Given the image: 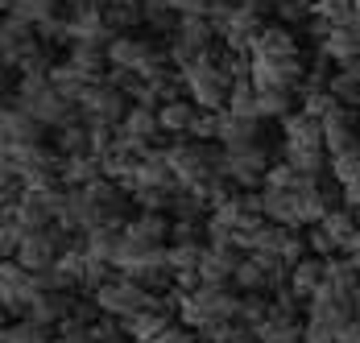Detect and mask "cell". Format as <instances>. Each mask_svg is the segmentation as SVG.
Returning a JSON list of instances; mask_svg holds the SVG:
<instances>
[{"label": "cell", "mask_w": 360, "mask_h": 343, "mask_svg": "<svg viewBox=\"0 0 360 343\" xmlns=\"http://www.w3.org/2000/svg\"><path fill=\"white\" fill-rule=\"evenodd\" d=\"M162 4H170V8H179L182 13V0H162Z\"/></svg>", "instance_id": "obj_48"}, {"label": "cell", "mask_w": 360, "mask_h": 343, "mask_svg": "<svg viewBox=\"0 0 360 343\" xmlns=\"http://www.w3.org/2000/svg\"><path fill=\"white\" fill-rule=\"evenodd\" d=\"M58 8H63V0H13V17L17 21H25V25H41V21H50V17H58Z\"/></svg>", "instance_id": "obj_36"}, {"label": "cell", "mask_w": 360, "mask_h": 343, "mask_svg": "<svg viewBox=\"0 0 360 343\" xmlns=\"http://www.w3.org/2000/svg\"><path fill=\"white\" fill-rule=\"evenodd\" d=\"M41 294V281H37L34 269H25L21 261H0V302L8 306V314H17V318H25L30 306H34V298Z\"/></svg>", "instance_id": "obj_13"}, {"label": "cell", "mask_w": 360, "mask_h": 343, "mask_svg": "<svg viewBox=\"0 0 360 343\" xmlns=\"http://www.w3.org/2000/svg\"><path fill=\"white\" fill-rule=\"evenodd\" d=\"M75 302H79V298H75L71 290H41L25 318H37V323H46V327H54V331H58V323H67V318H71Z\"/></svg>", "instance_id": "obj_25"}, {"label": "cell", "mask_w": 360, "mask_h": 343, "mask_svg": "<svg viewBox=\"0 0 360 343\" xmlns=\"http://www.w3.org/2000/svg\"><path fill=\"white\" fill-rule=\"evenodd\" d=\"M153 343H207V339H203L195 327H186V323H170V327H166Z\"/></svg>", "instance_id": "obj_43"}, {"label": "cell", "mask_w": 360, "mask_h": 343, "mask_svg": "<svg viewBox=\"0 0 360 343\" xmlns=\"http://www.w3.org/2000/svg\"><path fill=\"white\" fill-rule=\"evenodd\" d=\"M21 228H17V219L8 215V211H0V261H8L13 252H17V244H21Z\"/></svg>", "instance_id": "obj_40"}, {"label": "cell", "mask_w": 360, "mask_h": 343, "mask_svg": "<svg viewBox=\"0 0 360 343\" xmlns=\"http://www.w3.org/2000/svg\"><path fill=\"white\" fill-rule=\"evenodd\" d=\"M120 137H124L129 149H137V153H153V149H158V137H162L158 108H153V103H133L129 116L120 120Z\"/></svg>", "instance_id": "obj_19"}, {"label": "cell", "mask_w": 360, "mask_h": 343, "mask_svg": "<svg viewBox=\"0 0 360 343\" xmlns=\"http://www.w3.org/2000/svg\"><path fill=\"white\" fill-rule=\"evenodd\" d=\"M327 261H331V257H315V252H307L298 265H290L286 285H290V294H294L298 302H311V298L323 290V281H327Z\"/></svg>", "instance_id": "obj_21"}, {"label": "cell", "mask_w": 360, "mask_h": 343, "mask_svg": "<svg viewBox=\"0 0 360 343\" xmlns=\"http://www.w3.org/2000/svg\"><path fill=\"white\" fill-rule=\"evenodd\" d=\"M13 8V0H0V13H8Z\"/></svg>", "instance_id": "obj_49"}, {"label": "cell", "mask_w": 360, "mask_h": 343, "mask_svg": "<svg viewBox=\"0 0 360 343\" xmlns=\"http://www.w3.org/2000/svg\"><path fill=\"white\" fill-rule=\"evenodd\" d=\"M315 30H319V50H323L331 63H352L360 58V13H352L348 21H340V25H323V21H315Z\"/></svg>", "instance_id": "obj_18"}, {"label": "cell", "mask_w": 360, "mask_h": 343, "mask_svg": "<svg viewBox=\"0 0 360 343\" xmlns=\"http://www.w3.org/2000/svg\"><path fill=\"white\" fill-rule=\"evenodd\" d=\"M199 103L195 100H166L158 103V120H162V133L166 137H191V129H195V120H199Z\"/></svg>", "instance_id": "obj_27"}, {"label": "cell", "mask_w": 360, "mask_h": 343, "mask_svg": "<svg viewBox=\"0 0 360 343\" xmlns=\"http://www.w3.org/2000/svg\"><path fill=\"white\" fill-rule=\"evenodd\" d=\"M335 108H340V100L331 96V87H327V83H323V87L307 83V91H302V112H311V116H319V120H323V116H331Z\"/></svg>", "instance_id": "obj_39"}, {"label": "cell", "mask_w": 360, "mask_h": 343, "mask_svg": "<svg viewBox=\"0 0 360 343\" xmlns=\"http://www.w3.org/2000/svg\"><path fill=\"white\" fill-rule=\"evenodd\" d=\"M232 83H236V79L224 70V63H219L216 50H212L207 58L182 67V87H186V96L199 103V108H207V112H224V108H228Z\"/></svg>", "instance_id": "obj_6"}, {"label": "cell", "mask_w": 360, "mask_h": 343, "mask_svg": "<svg viewBox=\"0 0 360 343\" xmlns=\"http://www.w3.org/2000/svg\"><path fill=\"white\" fill-rule=\"evenodd\" d=\"M54 149L63 157H96L91 153V124L87 120H67L63 129H54Z\"/></svg>", "instance_id": "obj_30"}, {"label": "cell", "mask_w": 360, "mask_h": 343, "mask_svg": "<svg viewBox=\"0 0 360 343\" xmlns=\"http://www.w3.org/2000/svg\"><path fill=\"white\" fill-rule=\"evenodd\" d=\"M58 195L63 186H50V190H21L17 203L8 207V215L17 219L21 232H46L58 224Z\"/></svg>", "instance_id": "obj_14"}, {"label": "cell", "mask_w": 360, "mask_h": 343, "mask_svg": "<svg viewBox=\"0 0 360 343\" xmlns=\"http://www.w3.org/2000/svg\"><path fill=\"white\" fill-rule=\"evenodd\" d=\"M4 318H8V306H4V302H0V327H8V323H4Z\"/></svg>", "instance_id": "obj_47"}, {"label": "cell", "mask_w": 360, "mask_h": 343, "mask_svg": "<svg viewBox=\"0 0 360 343\" xmlns=\"http://www.w3.org/2000/svg\"><path fill=\"white\" fill-rule=\"evenodd\" d=\"M340 190H344V203L352 207V211H360V174L352 178V182H344Z\"/></svg>", "instance_id": "obj_45"}, {"label": "cell", "mask_w": 360, "mask_h": 343, "mask_svg": "<svg viewBox=\"0 0 360 343\" xmlns=\"http://www.w3.org/2000/svg\"><path fill=\"white\" fill-rule=\"evenodd\" d=\"M166 153V162H170V170L179 178V186H191V190H207V186H216L219 178H224V149H216L212 141H174V145H166L162 149Z\"/></svg>", "instance_id": "obj_3"}, {"label": "cell", "mask_w": 360, "mask_h": 343, "mask_svg": "<svg viewBox=\"0 0 360 343\" xmlns=\"http://www.w3.org/2000/svg\"><path fill=\"white\" fill-rule=\"evenodd\" d=\"M356 314H360V290H356Z\"/></svg>", "instance_id": "obj_50"}, {"label": "cell", "mask_w": 360, "mask_h": 343, "mask_svg": "<svg viewBox=\"0 0 360 343\" xmlns=\"http://www.w3.org/2000/svg\"><path fill=\"white\" fill-rule=\"evenodd\" d=\"M129 96L120 91V87H112L108 79H100V83H91L87 91H83V100H79V116L87 120V124H120L124 116H129Z\"/></svg>", "instance_id": "obj_15"}, {"label": "cell", "mask_w": 360, "mask_h": 343, "mask_svg": "<svg viewBox=\"0 0 360 343\" xmlns=\"http://www.w3.org/2000/svg\"><path fill=\"white\" fill-rule=\"evenodd\" d=\"M228 112H236V116H249V120H265V116H261V87H257L252 79H240V83H232Z\"/></svg>", "instance_id": "obj_34"}, {"label": "cell", "mask_w": 360, "mask_h": 343, "mask_svg": "<svg viewBox=\"0 0 360 343\" xmlns=\"http://www.w3.org/2000/svg\"><path fill=\"white\" fill-rule=\"evenodd\" d=\"M124 236L129 240H141V244H170L174 236V215L166 211H141L124 224Z\"/></svg>", "instance_id": "obj_24"}, {"label": "cell", "mask_w": 360, "mask_h": 343, "mask_svg": "<svg viewBox=\"0 0 360 343\" xmlns=\"http://www.w3.org/2000/svg\"><path fill=\"white\" fill-rule=\"evenodd\" d=\"M166 50H158V41L149 37H137V34H116L108 41V67H120V70H137V75H153L158 67H166Z\"/></svg>", "instance_id": "obj_8"}, {"label": "cell", "mask_w": 360, "mask_h": 343, "mask_svg": "<svg viewBox=\"0 0 360 343\" xmlns=\"http://www.w3.org/2000/svg\"><path fill=\"white\" fill-rule=\"evenodd\" d=\"M4 343H54V327L37 323V318H17L8 327H0Z\"/></svg>", "instance_id": "obj_35"}, {"label": "cell", "mask_w": 360, "mask_h": 343, "mask_svg": "<svg viewBox=\"0 0 360 343\" xmlns=\"http://www.w3.org/2000/svg\"><path fill=\"white\" fill-rule=\"evenodd\" d=\"M67 34H71V46L83 41V46H104V50H108V41L116 37L100 0H75L71 17H67Z\"/></svg>", "instance_id": "obj_16"}, {"label": "cell", "mask_w": 360, "mask_h": 343, "mask_svg": "<svg viewBox=\"0 0 360 343\" xmlns=\"http://www.w3.org/2000/svg\"><path fill=\"white\" fill-rule=\"evenodd\" d=\"M290 277V269L278 261V257H265V252H249L240 265H236V277H232V285L240 290V294H278V290H286L282 281Z\"/></svg>", "instance_id": "obj_11"}, {"label": "cell", "mask_w": 360, "mask_h": 343, "mask_svg": "<svg viewBox=\"0 0 360 343\" xmlns=\"http://www.w3.org/2000/svg\"><path fill=\"white\" fill-rule=\"evenodd\" d=\"M257 339L261 343H302V323L290 306H269V314L257 323Z\"/></svg>", "instance_id": "obj_23"}, {"label": "cell", "mask_w": 360, "mask_h": 343, "mask_svg": "<svg viewBox=\"0 0 360 343\" xmlns=\"http://www.w3.org/2000/svg\"><path fill=\"white\" fill-rule=\"evenodd\" d=\"M331 174H335V182L344 186V182H352L360 174V145L356 149H348V153H335L331 157Z\"/></svg>", "instance_id": "obj_41"}, {"label": "cell", "mask_w": 360, "mask_h": 343, "mask_svg": "<svg viewBox=\"0 0 360 343\" xmlns=\"http://www.w3.org/2000/svg\"><path fill=\"white\" fill-rule=\"evenodd\" d=\"M249 79L257 87H278V91H298L307 83V63L298 50V37L286 25H265V34L257 37L249 50Z\"/></svg>", "instance_id": "obj_1"}, {"label": "cell", "mask_w": 360, "mask_h": 343, "mask_svg": "<svg viewBox=\"0 0 360 343\" xmlns=\"http://www.w3.org/2000/svg\"><path fill=\"white\" fill-rule=\"evenodd\" d=\"M100 174V157H63V186H87Z\"/></svg>", "instance_id": "obj_37"}, {"label": "cell", "mask_w": 360, "mask_h": 343, "mask_svg": "<svg viewBox=\"0 0 360 343\" xmlns=\"http://www.w3.org/2000/svg\"><path fill=\"white\" fill-rule=\"evenodd\" d=\"M323 141H327V153H348L360 145V108H348L340 103L331 116H323Z\"/></svg>", "instance_id": "obj_20"}, {"label": "cell", "mask_w": 360, "mask_h": 343, "mask_svg": "<svg viewBox=\"0 0 360 343\" xmlns=\"http://www.w3.org/2000/svg\"><path fill=\"white\" fill-rule=\"evenodd\" d=\"M174 302H179V323L203 331L212 323H224V318H240V290L232 281H199L195 290H170Z\"/></svg>", "instance_id": "obj_2"}, {"label": "cell", "mask_w": 360, "mask_h": 343, "mask_svg": "<svg viewBox=\"0 0 360 343\" xmlns=\"http://www.w3.org/2000/svg\"><path fill=\"white\" fill-rule=\"evenodd\" d=\"M245 257H249V252L236 248L232 240H212L207 252H203V261H199V277H203V281H232V277H236V265H240Z\"/></svg>", "instance_id": "obj_22"}, {"label": "cell", "mask_w": 360, "mask_h": 343, "mask_svg": "<svg viewBox=\"0 0 360 343\" xmlns=\"http://www.w3.org/2000/svg\"><path fill=\"white\" fill-rule=\"evenodd\" d=\"M219 145L224 149H245V145H261V120H249V116H236V112H219Z\"/></svg>", "instance_id": "obj_26"}, {"label": "cell", "mask_w": 360, "mask_h": 343, "mask_svg": "<svg viewBox=\"0 0 360 343\" xmlns=\"http://www.w3.org/2000/svg\"><path fill=\"white\" fill-rule=\"evenodd\" d=\"M120 248H124V228H116V224H104V228L83 232V252L96 257V261L116 265V261H120Z\"/></svg>", "instance_id": "obj_28"}, {"label": "cell", "mask_w": 360, "mask_h": 343, "mask_svg": "<svg viewBox=\"0 0 360 343\" xmlns=\"http://www.w3.org/2000/svg\"><path fill=\"white\" fill-rule=\"evenodd\" d=\"M25 145H46V124L30 116L21 103H13L4 116H0V153H13V149H25Z\"/></svg>", "instance_id": "obj_17"}, {"label": "cell", "mask_w": 360, "mask_h": 343, "mask_svg": "<svg viewBox=\"0 0 360 343\" xmlns=\"http://www.w3.org/2000/svg\"><path fill=\"white\" fill-rule=\"evenodd\" d=\"M17 103L37 116L46 129H63L67 120L79 116V103H71L58 87H54V79L50 75H30V79H21L17 83Z\"/></svg>", "instance_id": "obj_5"}, {"label": "cell", "mask_w": 360, "mask_h": 343, "mask_svg": "<svg viewBox=\"0 0 360 343\" xmlns=\"http://www.w3.org/2000/svg\"><path fill=\"white\" fill-rule=\"evenodd\" d=\"M319 224H323L327 236L335 240V248H340V252H348V248H352V240H356L360 211H352V207H331V211H327Z\"/></svg>", "instance_id": "obj_31"}, {"label": "cell", "mask_w": 360, "mask_h": 343, "mask_svg": "<svg viewBox=\"0 0 360 343\" xmlns=\"http://www.w3.org/2000/svg\"><path fill=\"white\" fill-rule=\"evenodd\" d=\"M0 343H4V335H0Z\"/></svg>", "instance_id": "obj_51"}, {"label": "cell", "mask_w": 360, "mask_h": 343, "mask_svg": "<svg viewBox=\"0 0 360 343\" xmlns=\"http://www.w3.org/2000/svg\"><path fill=\"white\" fill-rule=\"evenodd\" d=\"M50 79H54V87H58V91H63V96H67L71 103H79V100H83V91H87L91 83H100V79L83 75V70L75 67L71 58H67L63 67H54V70H50Z\"/></svg>", "instance_id": "obj_33"}, {"label": "cell", "mask_w": 360, "mask_h": 343, "mask_svg": "<svg viewBox=\"0 0 360 343\" xmlns=\"http://www.w3.org/2000/svg\"><path fill=\"white\" fill-rule=\"evenodd\" d=\"M216 25L207 21V17H199V13H182L179 25H174V34H170V46H166V54H170V63L174 67H191V63H199V58H207L212 50H216Z\"/></svg>", "instance_id": "obj_7"}, {"label": "cell", "mask_w": 360, "mask_h": 343, "mask_svg": "<svg viewBox=\"0 0 360 343\" xmlns=\"http://www.w3.org/2000/svg\"><path fill=\"white\" fill-rule=\"evenodd\" d=\"M91 298H96V306L104 310V314H112V318H129V314H137V310L158 302L153 290H145L141 281H133V277H124V273L112 277L108 285H100Z\"/></svg>", "instance_id": "obj_9"}, {"label": "cell", "mask_w": 360, "mask_h": 343, "mask_svg": "<svg viewBox=\"0 0 360 343\" xmlns=\"http://www.w3.org/2000/svg\"><path fill=\"white\" fill-rule=\"evenodd\" d=\"M282 149H286V162L302 174H323V166H331L323 120L311 112H290L282 120Z\"/></svg>", "instance_id": "obj_4"}, {"label": "cell", "mask_w": 360, "mask_h": 343, "mask_svg": "<svg viewBox=\"0 0 360 343\" xmlns=\"http://www.w3.org/2000/svg\"><path fill=\"white\" fill-rule=\"evenodd\" d=\"M356 13V0H311V17L323 25H340Z\"/></svg>", "instance_id": "obj_38"}, {"label": "cell", "mask_w": 360, "mask_h": 343, "mask_svg": "<svg viewBox=\"0 0 360 343\" xmlns=\"http://www.w3.org/2000/svg\"><path fill=\"white\" fill-rule=\"evenodd\" d=\"M269 145H245V149H224V178L240 190H257L265 186V174H269Z\"/></svg>", "instance_id": "obj_12"}, {"label": "cell", "mask_w": 360, "mask_h": 343, "mask_svg": "<svg viewBox=\"0 0 360 343\" xmlns=\"http://www.w3.org/2000/svg\"><path fill=\"white\" fill-rule=\"evenodd\" d=\"M104 13H108L112 34H133L137 25H145L141 0H108V4H104Z\"/></svg>", "instance_id": "obj_32"}, {"label": "cell", "mask_w": 360, "mask_h": 343, "mask_svg": "<svg viewBox=\"0 0 360 343\" xmlns=\"http://www.w3.org/2000/svg\"><path fill=\"white\" fill-rule=\"evenodd\" d=\"M112 269H116V265H108V261H96V257H87V269H83V290H91V294H96L100 285H108L112 277H116Z\"/></svg>", "instance_id": "obj_42"}, {"label": "cell", "mask_w": 360, "mask_h": 343, "mask_svg": "<svg viewBox=\"0 0 360 343\" xmlns=\"http://www.w3.org/2000/svg\"><path fill=\"white\" fill-rule=\"evenodd\" d=\"M191 137L195 141H216L219 137V112H199V120H195V129H191Z\"/></svg>", "instance_id": "obj_44"}, {"label": "cell", "mask_w": 360, "mask_h": 343, "mask_svg": "<svg viewBox=\"0 0 360 343\" xmlns=\"http://www.w3.org/2000/svg\"><path fill=\"white\" fill-rule=\"evenodd\" d=\"M240 4H257V8H261V13H265V8H269V4H274V0H240Z\"/></svg>", "instance_id": "obj_46"}, {"label": "cell", "mask_w": 360, "mask_h": 343, "mask_svg": "<svg viewBox=\"0 0 360 343\" xmlns=\"http://www.w3.org/2000/svg\"><path fill=\"white\" fill-rule=\"evenodd\" d=\"M71 248V236H67V228H46V232H25L21 244H17V252H13V261H21L25 269H50V265H58L63 261V252Z\"/></svg>", "instance_id": "obj_10"}, {"label": "cell", "mask_w": 360, "mask_h": 343, "mask_svg": "<svg viewBox=\"0 0 360 343\" xmlns=\"http://www.w3.org/2000/svg\"><path fill=\"white\" fill-rule=\"evenodd\" d=\"M34 25H25V21H17L13 13H0V50H4V58L13 63V70H17V58L34 46L37 37L30 34Z\"/></svg>", "instance_id": "obj_29"}]
</instances>
